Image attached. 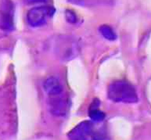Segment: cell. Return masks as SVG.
Here are the masks:
<instances>
[{"label": "cell", "instance_id": "6da1fadb", "mask_svg": "<svg viewBox=\"0 0 151 140\" xmlns=\"http://www.w3.org/2000/svg\"><path fill=\"white\" fill-rule=\"evenodd\" d=\"M108 97L115 103H134L138 101L135 88L125 81H115L108 88Z\"/></svg>", "mask_w": 151, "mask_h": 140}, {"label": "cell", "instance_id": "7a4b0ae2", "mask_svg": "<svg viewBox=\"0 0 151 140\" xmlns=\"http://www.w3.org/2000/svg\"><path fill=\"white\" fill-rule=\"evenodd\" d=\"M54 9L51 6H38L27 12V22L32 27H39L44 24L48 17L52 16Z\"/></svg>", "mask_w": 151, "mask_h": 140}, {"label": "cell", "instance_id": "3957f363", "mask_svg": "<svg viewBox=\"0 0 151 140\" xmlns=\"http://www.w3.org/2000/svg\"><path fill=\"white\" fill-rule=\"evenodd\" d=\"M14 6L10 0H2L0 3V28L5 31L14 29Z\"/></svg>", "mask_w": 151, "mask_h": 140}, {"label": "cell", "instance_id": "277c9868", "mask_svg": "<svg viewBox=\"0 0 151 140\" xmlns=\"http://www.w3.org/2000/svg\"><path fill=\"white\" fill-rule=\"evenodd\" d=\"M93 133V124L89 121H85L79 123L68 133V138L70 140H88Z\"/></svg>", "mask_w": 151, "mask_h": 140}, {"label": "cell", "instance_id": "5b68a950", "mask_svg": "<svg viewBox=\"0 0 151 140\" xmlns=\"http://www.w3.org/2000/svg\"><path fill=\"white\" fill-rule=\"evenodd\" d=\"M53 95L48 100L50 111L56 116H64L68 111V103L63 98Z\"/></svg>", "mask_w": 151, "mask_h": 140}, {"label": "cell", "instance_id": "8992f818", "mask_svg": "<svg viewBox=\"0 0 151 140\" xmlns=\"http://www.w3.org/2000/svg\"><path fill=\"white\" fill-rule=\"evenodd\" d=\"M43 88L45 93L50 96L60 95L63 92V87L57 78H48L43 83Z\"/></svg>", "mask_w": 151, "mask_h": 140}, {"label": "cell", "instance_id": "52a82bcc", "mask_svg": "<svg viewBox=\"0 0 151 140\" xmlns=\"http://www.w3.org/2000/svg\"><path fill=\"white\" fill-rule=\"evenodd\" d=\"M99 32L107 40L114 41L115 39H117V35L115 34V32H114L113 29L110 26H108V25H101L99 27Z\"/></svg>", "mask_w": 151, "mask_h": 140}, {"label": "cell", "instance_id": "ba28073f", "mask_svg": "<svg viewBox=\"0 0 151 140\" xmlns=\"http://www.w3.org/2000/svg\"><path fill=\"white\" fill-rule=\"evenodd\" d=\"M89 117L94 121H102L105 118V113L98 109H90Z\"/></svg>", "mask_w": 151, "mask_h": 140}, {"label": "cell", "instance_id": "9c48e42d", "mask_svg": "<svg viewBox=\"0 0 151 140\" xmlns=\"http://www.w3.org/2000/svg\"><path fill=\"white\" fill-rule=\"evenodd\" d=\"M66 20L70 24H75L77 22V15L71 9H67L65 11Z\"/></svg>", "mask_w": 151, "mask_h": 140}, {"label": "cell", "instance_id": "30bf717a", "mask_svg": "<svg viewBox=\"0 0 151 140\" xmlns=\"http://www.w3.org/2000/svg\"><path fill=\"white\" fill-rule=\"evenodd\" d=\"M42 1H45V0H27V2L29 3H33V2H42Z\"/></svg>", "mask_w": 151, "mask_h": 140}, {"label": "cell", "instance_id": "8fae6325", "mask_svg": "<svg viewBox=\"0 0 151 140\" xmlns=\"http://www.w3.org/2000/svg\"><path fill=\"white\" fill-rule=\"evenodd\" d=\"M70 2H75V1H76V0H70Z\"/></svg>", "mask_w": 151, "mask_h": 140}]
</instances>
